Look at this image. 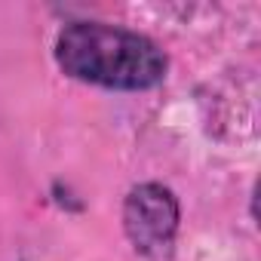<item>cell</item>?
<instances>
[{
	"instance_id": "2",
	"label": "cell",
	"mask_w": 261,
	"mask_h": 261,
	"mask_svg": "<svg viewBox=\"0 0 261 261\" xmlns=\"http://www.w3.org/2000/svg\"><path fill=\"white\" fill-rule=\"evenodd\" d=\"M123 230L136 252L148 258H163L172 252L178 233V200L169 188L145 181L129 191L123 203Z\"/></svg>"
},
{
	"instance_id": "1",
	"label": "cell",
	"mask_w": 261,
	"mask_h": 261,
	"mask_svg": "<svg viewBox=\"0 0 261 261\" xmlns=\"http://www.w3.org/2000/svg\"><path fill=\"white\" fill-rule=\"evenodd\" d=\"M56 62L68 77L105 89H151L166 77V56L151 37L105 22L65 25Z\"/></svg>"
}]
</instances>
